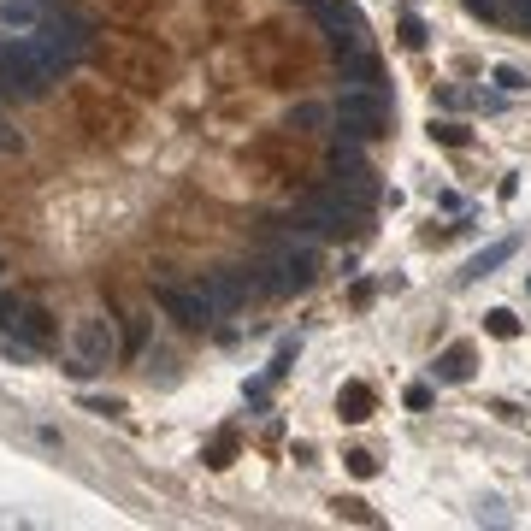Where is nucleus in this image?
Here are the masks:
<instances>
[{
	"instance_id": "obj_1",
	"label": "nucleus",
	"mask_w": 531,
	"mask_h": 531,
	"mask_svg": "<svg viewBox=\"0 0 531 531\" xmlns=\"http://www.w3.org/2000/svg\"><path fill=\"white\" fill-rule=\"evenodd\" d=\"M54 77H59V71L42 59V48L30 42V36H6V30H0V83L13 89V95L42 100Z\"/></svg>"
},
{
	"instance_id": "obj_2",
	"label": "nucleus",
	"mask_w": 531,
	"mask_h": 531,
	"mask_svg": "<svg viewBox=\"0 0 531 531\" xmlns=\"http://www.w3.org/2000/svg\"><path fill=\"white\" fill-rule=\"evenodd\" d=\"M331 112H336V125H343V136H349V142L390 136V100L378 95V89H349Z\"/></svg>"
},
{
	"instance_id": "obj_3",
	"label": "nucleus",
	"mask_w": 531,
	"mask_h": 531,
	"mask_svg": "<svg viewBox=\"0 0 531 531\" xmlns=\"http://www.w3.org/2000/svg\"><path fill=\"white\" fill-rule=\"evenodd\" d=\"M313 278H319V254L313 248H278L260 266V283L272 295H301V290H313Z\"/></svg>"
},
{
	"instance_id": "obj_4",
	"label": "nucleus",
	"mask_w": 531,
	"mask_h": 531,
	"mask_svg": "<svg viewBox=\"0 0 531 531\" xmlns=\"http://www.w3.org/2000/svg\"><path fill=\"white\" fill-rule=\"evenodd\" d=\"M95 366H112V325L100 319V313H83L77 319V331H71V378L95 372Z\"/></svg>"
},
{
	"instance_id": "obj_5",
	"label": "nucleus",
	"mask_w": 531,
	"mask_h": 531,
	"mask_svg": "<svg viewBox=\"0 0 531 531\" xmlns=\"http://www.w3.org/2000/svg\"><path fill=\"white\" fill-rule=\"evenodd\" d=\"M313 18L331 30V42H336V54H343V59L366 48V18H361L354 0H313Z\"/></svg>"
},
{
	"instance_id": "obj_6",
	"label": "nucleus",
	"mask_w": 531,
	"mask_h": 531,
	"mask_svg": "<svg viewBox=\"0 0 531 531\" xmlns=\"http://www.w3.org/2000/svg\"><path fill=\"white\" fill-rule=\"evenodd\" d=\"M154 301H160V313H166V319H178V325H189V331H201V325H213L219 319V308H213L207 301V290H183V283H166L160 278L154 283Z\"/></svg>"
},
{
	"instance_id": "obj_7",
	"label": "nucleus",
	"mask_w": 531,
	"mask_h": 531,
	"mask_svg": "<svg viewBox=\"0 0 531 531\" xmlns=\"http://www.w3.org/2000/svg\"><path fill=\"white\" fill-rule=\"evenodd\" d=\"M431 372H437V384H466V378L478 372V349L473 343H448V349L431 361Z\"/></svg>"
},
{
	"instance_id": "obj_8",
	"label": "nucleus",
	"mask_w": 531,
	"mask_h": 531,
	"mask_svg": "<svg viewBox=\"0 0 531 531\" xmlns=\"http://www.w3.org/2000/svg\"><path fill=\"white\" fill-rule=\"evenodd\" d=\"M331 171H336V183H343L349 196H366V183H372V166L354 154L349 142H336V148H331Z\"/></svg>"
},
{
	"instance_id": "obj_9",
	"label": "nucleus",
	"mask_w": 531,
	"mask_h": 531,
	"mask_svg": "<svg viewBox=\"0 0 531 531\" xmlns=\"http://www.w3.org/2000/svg\"><path fill=\"white\" fill-rule=\"evenodd\" d=\"M48 18H42V0H0V30L6 36H36Z\"/></svg>"
},
{
	"instance_id": "obj_10",
	"label": "nucleus",
	"mask_w": 531,
	"mask_h": 531,
	"mask_svg": "<svg viewBox=\"0 0 531 531\" xmlns=\"http://www.w3.org/2000/svg\"><path fill=\"white\" fill-rule=\"evenodd\" d=\"M514 254H519V237H502V242H490V248H478L473 260L461 266V283H478V278H490V272H496L502 260H514Z\"/></svg>"
},
{
	"instance_id": "obj_11",
	"label": "nucleus",
	"mask_w": 531,
	"mask_h": 531,
	"mask_svg": "<svg viewBox=\"0 0 531 531\" xmlns=\"http://www.w3.org/2000/svg\"><path fill=\"white\" fill-rule=\"evenodd\" d=\"M201 290H207V301H213L219 313H237V308H242V295H248V278H242V272H213Z\"/></svg>"
},
{
	"instance_id": "obj_12",
	"label": "nucleus",
	"mask_w": 531,
	"mask_h": 531,
	"mask_svg": "<svg viewBox=\"0 0 531 531\" xmlns=\"http://www.w3.org/2000/svg\"><path fill=\"white\" fill-rule=\"evenodd\" d=\"M336 413H343L349 425H366L372 420V384H361V378L343 384V390H336Z\"/></svg>"
},
{
	"instance_id": "obj_13",
	"label": "nucleus",
	"mask_w": 531,
	"mask_h": 531,
	"mask_svg": "<svg viewBox=\"0 0 531 531\" xmlns=\"http://www.w3.org/2000/svg\"><path fill=\"white\" fill-rule=\"evenodd\" d=\"M13 331H24V343H36V349H48V343H54V325H48L42 308H24V319H18Z\"/></svg>"
},
{
	"instance_id": "obj_14",
	"label": "nucleus",
	"mask_w": 531,
	"mask_h": 531,
	"mask_svg": "<svg viewBox=\"0 0 531 531\" xmlns=\"http://www.w3.org/2000/svg\"><path fill=\"white\" fill-rule=\"evenodd\" d=\"M396 42H402L407 54H420V48L431 42V36H425V18L420 13H402V18H396Z\"/></svg>"
},
{
	"instance_id": "obj_15",
	"label": "nucleus",
	"mask_w": 531,
	"mask_h": 531,
	"mask_svg": "<svg viewBox=\"0 0 531 531\" xmlns=\"http://www.w3.org/2000/svg\"><path fill=\"white\" fill-rule=\"evenodd\" d=\"M331 514H336V519H354V526H378V514L361 502V496H336V502H331Z\"/></svg>"
},
{
	"instance_id": "obj_16",
	"label": "nucleus",
	"mask_w": 531,
	"mask_h": 531,
	"mask_svg": "<svg viewBox=\"0 0 531 531\" xmlns=\"http://www.w3.org/2000/svg\"><path fill=\"white\" fill-rule=\"evenodd\" d=\"M431 142H443V148H466V142H473V130L455 125V118H431Z\"/></svg>"
},
{
	"instance_id": "obj_17",
	"label": "nucleus",
	"mask_w": 531,
	"mask_h": 531,
	"mask_svg": "<svg viewBox=\"0 0 531 531\" xmlns=\"http://www.w3.org/2000/svg\"><path fill=\"white\" fill-rule=\"evenodd\" d=\"M484 331L502 336V343H514V336H519V319H514L508 308H490V313H484Z\"/></svg>"
},
{
	"instance_id": "obj_18",
	"label": "nucleus",
	"mask_w": 531,
	"mask_h": 531,
	"mask_svg": "<svg viewBox=\"0 0 531 531\" xmlns=\"http://www.w3.org/2000/svg\"><path fill=\"white\" fill-rule=\"evenodd\" d=\"M490 83L502 89V95H519V89H531V77L519 65H496V71H490Z\"/></svg>"
},
{
	"instance_id": "obj_19",
	"label": "nucleus",
	"mask_w": 531,
	"mask_h": 531,
	"mask_svg": "<svg viewBox=\"0 0 531 531\" xmlns=\"http://www.w3.org/2000/svg\"><path fill=\"white\" fill-rule=\"evenodd\" d=\"M231 455H237V431H219L207 448V466H231Z\"/></svg>"
},
{
	"instance_id": "obj_20",
	"label": "nucleus",
	"mask_w": 531,
	"mask_h": 531,
	"mask_svg": "<svg viewBox=\"0 0 531 531\" xmlns=\"http://www.w3.org/2000/svg\"><path fill=\"white\" fill-rule=\"evenodd\" d=\"M18 319H24V295H6V290H0V331H13Z\"/></svg>"
},
{
	"instance_id": "obj_21",
	"label": "nucleus",
	"mask_w": 531,
	"mask_h": 531,
	"mask_svg": "<svg viewBox=\"0 0 531 531\" xmlns=\"http://www.w3.org/2000/svg\"><path fill=\"white\" fill-rule=\"evenodd\" d=\"M343 461H349V473H354V478H372V473H378V461L366 455V448H349Z\"/></svg>"
},
{
	"instance_id": "obj_22",
	"label": "nucleus",
	"mask_w": 531,
	"mask_h": 531,
	"mask_svg": "<svg viewBox=\"0 0 531 531\" xmlns=\"http://www.w3.org/2000/svg\"><path fill=\"white\" fill-rule=\"evenodd\" d=\"M431 396H437L431 384H407V390H402V402L413 407V413H420V407H431Z\"/></svg>"
},
{
	"instance_id": "obj_23",
	"label": "nucleus",
	"mask_w": 531,
	"mask_h": 531,
	"mask_svg": "<svg viewBox=\"0 0 531 531\" xmlns=\"http://www.w3.org/2000/svg\"><path fill=\"white\" fill-rule=\"evenodd\" d=\"M0 354H6V361H18V366H24L30 354H36V343H24V336H18V343H13V336H6V343H0Z\"/></svg>"
},
{
	"instance_id": "obj_24",
	"label": "nucleus",
	"mask_w": 531,
	"mask_h": 531,
	"mask_svg": "<svg viewBox=\"0 0 531 531\" xmlns=\"http://www.w3.org/2000/svg\"><path fill=\"white\" fill-rule=\"evenodd\" d=\"M466 13H473V18H502L508 0H466Z\"/></svg>"
},
{
	"instance_id": "obj_25",
	"label": "nucleus",
	"mask_w": 531,
	"mask_h": 531,
	"mask_svg": "<svg viewBox=\"0 0 531 531\" xmlns=\"http://www.w3.org/2000/svg\"><path fill=\"white\" fill-rule=\"evenodd\" d=\"M502 18H514V24L531 36V0H508V13H502Z\"/></svg>"
},
{
	"instance_id": "obj_26",
	"label": "nucleus",
	"mask_w": 531,
	"mask_h": 531,
	"mask_svg": "<svg viewBox=\"0 0 531 531\" xmlns=\"http://www.w3.org/2000/svg\"><path fill=\"white\" fill-rule=\"evenodd\" d=\"M89 413H100V420H118V413H125V402H107V396H89Z\"/></svg>"
},
{
	"instance_id": "obj_27",
	"label": "nucleus",
	"mask_w": 531,
	"mask_h": 531,
	"mask_svg": "<svg viewBox=\"0 0 531 531\" xmlns=\"http://www.w3.org/2000/svg\"><path fill=\"white\" fill-rule=\"evenodd\" d=\"M295 125H325V107H295Z\"/></svg>"
},
{
	"instance_id": "obj_28",
	"label": "nucleus",
	"mask_w": 531,
	"mask_h": 531,
	"mask_svg": "<svg viewBox=\"0 0 531 531\" xmlns=\"http://www.w3.org/2000/svg\"><path fill=\"white\" fill-rule=\"evenodd\" d=\"M0 272H6V266H0Z\"/></svg>"
},
{
	"instance_id": "obj_29",
	"label": "nucleus",
	"mask_w": 531,
	"mask_h": 531,
	"mask_svg": "<svg viewBox=\"0 0 531 531\" xmlns=\"http://www.w3.org/2000/svg\"><path fill=\"white\" fill-rule=\"evenodd\" d=\"M308 6H313V0H308Z\"/></svg>"
}]
</instances>
